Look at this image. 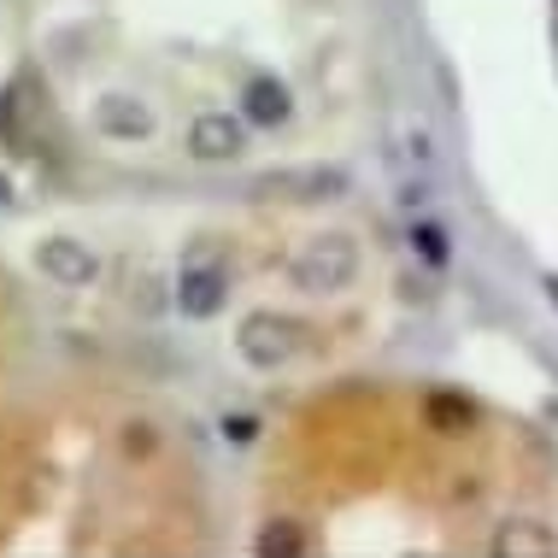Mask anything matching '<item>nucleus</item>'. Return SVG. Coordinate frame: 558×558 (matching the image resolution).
Masks as SVG:
<instances>
[{
	"mask_svg": "<svg viewBox=\"0 0 558 558\" xmlns=\"http://www.w3.org/2000/svg\"><path fill=\"white\" fill-rule=\"evenodd\" d=\"M36 265H41V277H53L59 289H83V282H95V253L83 247V241H41V253H36Z\"/></svg>",
	"mask_w": 558,
	"mask_h": 558,
	"instance_id": "f257e3e1",
	"label": "nucleus"
},
{
	"mask_svg": "<svg viewBox=\"0 0 558 558\" xmlns=\"http://www.w3.org/2000/svg\"><path fill=\"white\" fill-rule=\"evenodd\" d=\"M241 147H247V135H241L235 118H223V112L194 118V130H189V154L194 159H235Z\"/></svg>",
	"mask_w": 558,
	"mask_h": 558,
	"instance_id": "f03ea898",
	"label": "nucleus"
},
{
	"mask_svg": "<svg viewBox=\"0 0 558 558\" xmlns=\"http://www.w3.org/2000/svg\"><path fill=\"white\" fill-rule=\"evenodd\" d=\"M95 124H100V135L135 142V135H147V130H154V118H147L142 100H130V95H107V100L95 107Z\"/></svg>",
	"mask_w": 558,
	"mask_h": 558,
	"instance_id": "7ed1b4c3",
	"label": "nucleus"
},
{
	"mask_svg": "<svg viewBox=\"0 0 558 558\" xmlns=\"http://www.w3.org/2000/svg\"><path fill=\"white\" fill-rule=\"evenodd\" d=\"M177 300H183L189 318H213V312L223 306V270H213V265H206V270H189V277H183V294H177Z\"/></svg>",
	"mask_w": 558,
	"mask_h": 558,
	"instance_id": "20e7f679",
	"label": "nucleus"
},
{
	"mask_svg": "<svg viewBox=\"0 0 558 558\" xmlns=\"http://www.w3.org/2000/svg\"><path fill=\"white\" fill-rule=\"evenodd\" d=\"M247 118L253 124H282V118H289V95H282L277 83H253L247 88Z\"/></svg>",
	"mask_w": 558,
	"mask_h": 558,
	"instance_id": "39448f33",
	"label": "nucleus"
},
{
	"mask_svg": "<svg viewBox=\"0 0 558 558\" xmlns=\"http://www.w3.org/2000/svg\"><path fill=\"white\" fill-rule=\"evenodd\" d=\"M412 241H424V253H429V259H435V265H441V259H447V247H441V230H424V235H412Z\"/></svg>",
	"mask_w": 558,
	"mask_h": 558,
	"instance_id": "423d86ee",
	"label": "nucleus"
},
{
	"mask_svg": "<svg viewBox=\"0 0 558 558\" xmlns=\"http://www.w3.org/2000/svg\"><path fill=\"white\" fill-rule=\"evenodd\" d=\"M0 201H7V177H0Z\"/></svg>",
	"mask_w": 558,
	"mask_h": 558,
	"instance_id": "0eeeda50",
	"label": "nucleus"
}]
</instances>
